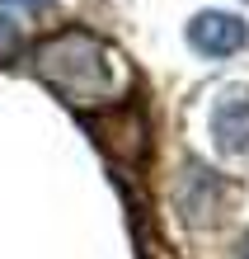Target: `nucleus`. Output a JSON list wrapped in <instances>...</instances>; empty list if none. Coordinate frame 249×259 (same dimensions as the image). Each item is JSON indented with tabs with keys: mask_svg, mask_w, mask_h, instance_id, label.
Returning <instances> with one entry per match:
<instances>
[{
	"mask_svg": "<svg viewBox=\"0 0 249 259\" xmlns=\"http://www.w3.org/2000/svg\"><path fill=\"white\" fill-rule=\"evenodd\" d=\"M33 75L66 99L71 109H108V104L132 99L136 75L108 38L89 33V28H61L47 33L33 48Z\"/></svg>",
	"mask_w": 249,
	"mask_h": 259,
	"instance_id": "f257e3e1",
	"label": "nucleus"
},
{
	"mask_svg": "<svg viewBox=\"0 0 249 259\" xmlns=\"http://www.w3.org/2000/svg\"><path fill=\"white\" fill-rule=\"evenodd\" d=\"M24 38H19V24H10L5 14H0V62H10V57H19Z\"/></svg>",
	"mask_w": 249,
	"mask_h": 259,
	"instance_id": "39448f33",
	"label": "nucleus"
},
{
	"mask_svg": "<svg viewBox=\"0 0 249 259\" xmlns=\"http://www.w3.org/2000/svg\"><path fill=\"white\" fill-rule=\"evenodd\" d=\"M240 259H249V236H244V240H240Z\"/></svg>",
	"mask_w": 249,
	"mask_h": 259,
	"instance_id": "423d86ee",
	"label": "nucleus"
},
{
	"mask_svg": "<svg viewBox=\"0 0 249 259\" xmlns=\"http://www.w3.org/2000/svg\"><path fill=\"white\" fill-rule=\"evenodd\" d=\"M179 207L183 217L193 226H207L221 217L226 207V179L216 170H202V165H188V175H183V189H179Z\"/></svg>",
	"mask_w": 249,
	"mask_h": 259,
	"instance_id": "20e7f679",
	"label": "nucleus"
},
{
	"mask_svg": "<svg viewBox=\"0 0 249 259\" xmlns=\"http://www.w3.org/2000/svg\"><path fill=\"white\" fill-rule=\"evenodd\" d=\"M188 42L202 57H235L249 42V24L240 14H226V10H202L188 24Z\"/></svg>",
	"mask_w": 249,
	"mask_h": 259,
	"instance_id": "f03ea898",
	"label": "nucleus"
},
{
	"mask_svg": "<svg viewBox=\"0 0 249 259\" xmlns=\"http://www.w3.org/2000/svg\"><path fill=\"white\" fill-rule=\"evenodd\" d=\"M244 5H249V0H244Z\"/></svg>",
	"mask_w": 249,
	"mask_h": 259,
	"instance_id": "0eeeda50",
	"label": "nucleus"
},
{
	"mask_svg": "<svg viewBox=\"0 0 249 259\" xmlns=\"http://www.w3.org/2000/svg\"><path fill=\"white\" fill-rule=\"evenodd\" d=\"M212 137L226 156H249V85H230L212 104Z\"/></svg>",
	"mask_w": 249,
	"mask_h": 259,
	"instance_id": "7ed1b4c3",
	"label": "nucleus"
}]
</instances>
